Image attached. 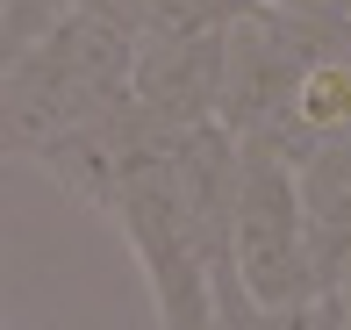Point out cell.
Returning a JSON list of instances; mask_svg holds the SVG:
<instances>
[{"mask_svg": "<svg viewBox=\"0 0 351 330\" xmlns=\"http://www.w3.org/2000/svg\"><path fill=\"white\" fill-rule=\"evenodd\" d=\"M130 65L136 36L93 8H72L43 43H29L14 65H0V158L36 165L72 130L130 108Z\"/></svg>", "mask_w": 351, "mask_h": 330, "instance_id": "6da1fadb", "label": "cell"}, {"mask_svg": "<svg viewBox=\"0 0 351 330\" xmlns=\"http://www.w3.org/2000/svg\"><path fill=\"white\" fill-rule=\"evenodd\" d=\"M230 266L251 309H294L323 302L308 259V215H301V172L280 144L237 137V194H230Z\"/></svg>", "mask_w": 351, "mask_h": 330, "instance_id": "7a4b0ae2", "label": "cell"}, {"mask_svg": "<svg viewBox=\"0 0 351 330\" xmlns=\"http://www.w3.org/2000/svg\"><path fill=\"white\" fill-rule=\"evenodd\" d=\"M222 36H230V29H208V36H158V29H136L130 108H143V115L165 122V130L215 122V101H222Z\"/></svg>", "mask_w": 351, "mask_h": 330, "instance_id": "3957f363", "label": "cell"}, {"mask_svg": "<svg viewBox=\"0 0 351 330\" xmlns=\"http://www.w3.org/2000/svg\"><path fill=\"white\" fill-rule=\"evenodd\" d=\"M330 137H351V43H337V51L301 65L294 101H287L280 130L265 137V144H280L287 158H301V151L330 144Z\"/></svg>", "mask_w": 351, "mask_h": 330, "instance_id": "277c9868", "label": "cell"}, {"mask_svg": "<svg viewBox=\"0 0 351 330\" xmlns=\"http://www.w3.org/2000/svg\"><path fill=\"white\" fill-rule=\"evenodd\" d=\"M72 8L79 0H8V8H0V65H14L29 43H43Z\"/></svg>", "mask_w": 351, "mask_h": 330, "instance_id": "5b68a950", "label": "cell"}, {"mask_svg": "<svg viewBox=\"0 0 351 330\" xmlns=\"http://www.w3.org/2000/svg\"><path fill=\"white\" fill-rule=\"evenodd\" d=\"M215 330H351V323L337 316V302H308V309H294V316H273V309H251L244 294H237V302L215 309Z\"/></svg>", "mask_w": 351, "mask_h": 330, "instance_id": "8992f818", "label": "cell"}, {"mask_svg": "<svg viewBox=\"0 0 351 330\" xmlns=\"http://www.w3.org/2000/svg\"><path fill=\"white\" fill-rule=\"evenodd\" d=\"M79 8H93V14H108V22H122V29H130V36H136V29L151 22L158 8H165V0H79Z\"/></svg>", "mask_w": 351, "mask_h": 330, "instance_id": "52a82bcc", "label": "cell"}, {"mask_svg": "<svg viewBox=\"0 0 351 330\" xmlns=\"http://www.w3.org/2000/svg\"><path fill=\"white\" fill-rule=\"evenodd\" d=\"M323 8L337 14V22H344V36H351V0H323Z\"/></svg>", "mask_w": 351, "mask_h": 330, "instance_id": "ba28073f", "label": "cell"}, {"mask_svg": "<svg viewBox=\"0 0 351 330\" xmlns=\"http://www.w3.org/2000/svg\"><path fill=\"white\" fill-rule=\"evenodd\" d=\"M330 302H337V316L351 323V280H344V287H337V294H330Z\"/></svg>", "mask_w": 351, "mask_h": 330, "instance_id": "9c48e42d", "label": "cell"}, {"mask_svg": "<svg viewBox=\"0 0 351 330\" xmlns=\"http://www.w3.org/2000/svg\"><path fill=\"white\" fill-rule=\"evenodd\" d=\"M0 8H8V0H0Z\"/></svg>", "mask_w": 351, "mask_h": 330, "instance_id": "30bf717a", "label": "cell"}]
</instances>
